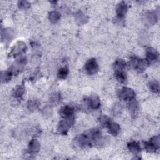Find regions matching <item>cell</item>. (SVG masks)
I'll return each mask as SVG.
<instances>
[{
	"label": "cell",
	"instance_id": "cell-19",
	"mask_svg": "<svg viewBox=\"0 0 160 160\" xmlns=\"http://www.w3.org/2000/svg\"><path fill=\"white\" fill-rule=\"evenodd\" d=\"M149 87L151 91L154 93H159V84L158 81L154 80L149 83Z\"/></svg>",
	"mask_w": 160,
	"mask_h": 160
},
{
	"label": "cell",
	"instance_id": "cell-17",
	"mask_svg": "<svg viewBox=\"0 0 160 160\" xmlns=\"http://www.w3.org/2000/svg\"><path fill=\"white\" fill-rule=\"evenodd\" d=\"M115 77L116 79L121 83H125L127 81L126 75L124 71H115Z\"/></svg>",
	"mask_w": 160,
	"mask_h": 160
},
{
	"label": "cell",
	"instance_id": "cell-24",
	"mask_svg": "<svg viewBox=\"0 0 160 160\" xmlns=\"http://www.w3.org/2000/svg\"><path fill=\"white\" fill-rule=\"evenodd\" d=\"M61 98L60 94L57 92H55L53 94H52V96L50 98V101L51 102V103L54 104H56L59 103L61 101Z\"/></svg>",
	"mask_w": 160,
	"mask_h": 160
},
{
	"label": "cell",
	"instance_id": "cell-21",
	"mask_svg": "<svg viewBox=\"0 0 160 160\" xmlns=\"http://www.w3.org/2000/svg\"><path fill=\"white\" fill-rule=\"evenodd\" d=\"M12 73L9 71H1V81L2 82H7L9 81L11 78Z\"/></svg>",
	"mask_w": 160,
	"mask_h": 160
},
{
	"label": "cell",
	"instance_id": "cell-9",
	"mask_svg": "<svg viewBox=\"0 0 160 160\" xmlns=\"http://www.w3.org/2000/svg\"><path fill=\"white\" fill-rule=\"evenodd\" d=\"M146 54V59L148 60L149 63L152 62H155L156 61L158 60V53L152 48H147Z\"/></svg>",
	"mask_w": 160,
	"mask_h": 160
},
{
	"label": "cell",
	"instance_id": "cell-12",
	"mask_svg": "<svg viewBox=\"0 0 160 160\" xmlns=\"http://www.w3.org/2000/svg\"><path fill=\"white\" fill-rule=\"evenodd\" d=\"M74 109L69 106H64L60 110V114L64 118H69L73 116Z\"/></svg>",
	"mask_w": 160,
	"mask_h": 160
},
{
	"label": "cell",
	"instance_id": "cell-23",
	"mask_svg": "<svg viewBox=\"0 0 160 160\" xmlns=\"http://www.w3.org/2000/svg\"><path fill=\"white\" fill-rule=\"evenodd\" d=\"M69 71L68 69L66 68H61L58 73V77L59 79H65L68 74Z\"/></svg>",
	"mask_w": 160,
	"mask_h": 160
},
{
	"label": "cell",
	"instance_id": "cell-20",
	"mask_svg": "<svg viewBox=\"0 0 160 160\" xmlns=\"http://www.w3.org/2000/svg\"><path fill=\"white\" fill-rule=\"evenodd\" d=\"M60 18H61V15L57 11H52L49 13V19L50 21L52 23L57 22L59 20Z\"/></svg>",
	"mask_w": 160,
	"mask_h": 160
},
{
	"label": "cell",
	"instance_id": "cell-5",
	"mask_svg": "<svg viewBox=\"0 0 160 160\" xmlns=\"http://www.w3.org/2000/svg\"><path fill=\"white\" fill-rule=\"evenodd\" d=\"M73 122L74 118L72 116L69 118H65V119L61 121L58 124V131L62 134H66L71 124H73Z\"/></svg>",
	"mask_w": 160,
	"mask_h": 160
},
{
	"label": "cell",
	"instance_id": "cell-16",
	"mask_svg": "<svg viewBox=\"0 0 160 160\" xmlns=\"http://www.w3.org/2000/svg\"><path fill=\"white\" fill-rule=\"evenodd\" d=\"M128 108L131 111V113L132 115L136 114V112L138 111V104L137 101H135L134 99L129 101V102L128 104Z\"/></svg>",
	"mask_w": 160,
	"mask_h": 160
},
{
	"label": "cell",
	"instance_id": "cell-3",
	"mask_svg": "<svg viewBox=\"0 0 160 160\" xmlns=\"http://www.w3.org/2000/svg\"><path fill=\"white\" fill-rule=\"evenodd\" d=\"M131 65L139 71L145 70L149 65V62L146 59H139L136 57H132L130 60Z\"/></svg>",
	"mask_w": 160,
	"mask_h": 160
},
{
	"label": "cell",
	"instance_id": "cell-18",
	"mask_svg": "<svg viewBox=\"0 0 160 160\" xmlns=\"http://www.w3.org/2000/svg\"><path fill=\"white\" fill-rule=\"evenodd\" d=\"M156 20V15L152 12H148L145 15V22L148 25L153 24Z\"/></svg>",
	"mask_w": 160,
	"mask_h": 160
},
{
	"label": "cell",
	"instance_id": "cell-15",
	"mask_svg": "<svg viewBox=\"0 0 160 160\" xmlns=\"http://www.w3.org/2000/svg\"><path fill=\"white\" fill-rule=\"evenodd\" d=\"M126 66V62L121 59H117L114 64V68L115 71H124Z\"/></svg>",
	"mask_w": 160,
	"mask_h": 160
},
{
	"label": "cell",
	"instance_id": "cell-6",
	"mask_svg": "<svg viewBox=\"0 0 160 160\" xmlns=\"http://www.w3.org/2000/svg\"><path fill=\"white\" fill-rule=\"evenodd\" d=\"M86 72L90 75L96 73L98 71V64L95 59H90L88 60L84 66Z\"/></svg>",
	"mask_w": 160,
	"mask_h": 160
},
{
	"label": "cell",
	"instance_id": "cell-8",
	"mask_svg": "<svg viewBox=\"0 0 160 160\" xmlns=\"http://www.w3.org/2000/svg\"><path fill=\"white\" fill-rule=\"evenodd\" d=\"M105 127L108 129L109 133H111L113 136H117L120 132L119 125L117 122L112 121L111 118L109 119Z\"/></svg>",
	"mask_w": 160,
	"mask_h": 160
},
{
	"label": "cell",
	"instance_id": "cell-11",
	"mask_svg": "<svg viewBox=\"0 0 160 160\" xmlns=\"http://www.w3.org/2000/svg\"><path fill=\"white\" fill-rule=\"evenodd\" d=\"M26 44L23 42H18L16 43V44L15 46H14L13 48L12 49V51L11 52V54H14V55H16V54H21L22 52H24L26 51Z\"/></svg>",
	"mask_w": 160,
	"mask_h": 160
},
{
	"label": "cell",
	"instance_id": "cell-26",
	"mask_svg": "<svg viewBox=\"0 0 160 160\" xmlns=\"http://www.w3.org/2000/svg\"><path fill=\"white\" fill-rule=\"evenodd\" d=\"M76 19L79 22V23H84L85 22L84 19L86 20V16L81 11H79L76 14Z\"/></svg>",
	"mask_w": 160,
	"mask_h": 160
},
{
	"label": "cell",
	"instance_id": "cell-13",
	"mask_svg": "<svg viewBox=\"0 0 160 160\" xmlns=\"http://www.w3.org/2000/svg\"><path fill=\"white\" fill-rule=\"evenodd\" d=\"M128 10L127 4L124 2H121L119 3L116 6V14L118 18H123L125 15L126 12Z\"/></svg>",
	"mask_w": 160,
	"mask_h": 160
},
{
	"label": "cell",
	"instance_id": "cell-7",
	"mask_svg": "<svg viewBox=\"0 0 160 160\" xmlns=\"http://www.w3.org/2000/svg\"><path fill=\"white\" fill-rule=\"evenodd\" d=\"M88 106L92 109H98L100 106V99L96 94H92L86 100Z\"/></svg>",
	"mask_w": 160,
	"mask_h": 160
},
{
	"label": "cell",
	"instance_id": "cell-27",
	"mask_svg": "<svg viewBox=\"0 0 160 160\" xmlns=\"http://www.w3.org/2000/svg\"><path fill=\"white\" fill-rule=\"evenodd\" d=\"M19 6L21 8L27 9L30 6V4L28 1H20L19 2Z\"/></svg>",
	"mask_w": 160,
	"mask_h": 160
},
{
	"label": "cell",
	"instance_id": "cell-4",
	"mask_svg": "<svg viewBox=\"0 0 160 160\" xmlns=\"http://www.w3.org/2000/svg\"><path fill=\"white\" fill-rule=\"evenodd\" d=\"M160 140L158 136H154L149 141L144 142V148L148 152H155L159 148Z\"/></svg>",
	"mask_w": 160,
	"mask_h": 160
},
{
	"label": "cell",
	"instance_id": "cell-1",
	"mask_svg": "<svg viewBox=\"0 0 160 160\" xmlns=\"http://www.w3.org/2000/svg\"><path fill=\"white\" fill-rule=\"evenodd\" d=\"M74 144L80 148H86L92 145V141L86 134H81L74 138Z\"/></svg>",
	"mask_w": 160,
	"mask_h": 160
},
{
	"label": "cell",
	"instance_id": "cell-2",
	"mask_svg": "<svg viewBox=\"0 0 160 160\" xmlns=\"http://www.w3.org/2000/svg\"><path fill=\"white\" fill-rule=\"evenodd\" d=\"M117 94L120 99L124 101H131L135 98L134 91L132 89L126 87L119 89Z\"/></svg>",
	"mask_w": 160,
	"mask_h": 160
},
{
	"label": "cell",
	"instance_id": "cell-25",
	"mask_svg": "<svg viewBox=\"0 0 160 160\" xmlns=\"http://www.w3.org/2000/svg\"><path fill=\"white\" fill-rule=\"evenodd\" d=\"M24 92V88L23 86H18L14 92V96L16 98H20Z\"/></svg>",
	"mask_w": 160,
	"mask_h": 160
},
{
	"label": "cell",
	"instance_id": "cell-10",
	"mask_svg": "<svg viewBox=\"0 0 160 160\" xmlns=\"http://www.w3.org/2000/svg\"><path fill=\"white\" fill-rule=\"evenodd\" d=\"M40 149V143L36 139H32L28 146V150L30 154H34L37 153Z\"/></svg>",
	"mask_w": 160,
	"mask_h": 160
},
{
	"label": "cell",
	"instance_id": "cell-14",
	"mask_svg": "<svg viewBox=\"0 0 160 160\" xmlns=\"http://www.w3.org/2000/svg\"><path fill=\"white\" fill-rule=\"evenodd\" d=\"M128 148L134 154H138L141 150L139 144L136 141H131L128 142Z\"/></svg>",
	"mask_w": 160,
	"mask_h": 160
},
{
	"label": "cell",
	"instance_id": "cell-22",
	"mask_svg": "<svg viewBox=\"0 0 160 160\" xmlns=\"http://www.w3.org/2000/svg\"><path fill=\"white\" fill-rule=\"evenodd\" d=\"M39 102L36 99H31L28 102V108L29 110L33 111L36 109L39 106Z\"/></svg>",
	"mask_w": 160,
	"mask_h": 160
}]
</instances>
